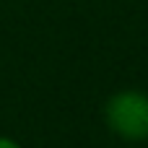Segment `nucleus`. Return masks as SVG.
<instances>
[{
	"mask_svg": "<svg viewBox=\"0 0 148 148\" xmlns=\"http://www.w3.org/2000/svg\"><path fill=\"white\" fill-rule=\"evenodd\" d=\"M0 148H21L16 140H10V138H0Z\"/></svg>",
	"mask_w": 148,
	"mask_h": 148,
	"instance_id": "2",
	"label": "nucleus"
},
{
	"mask_svg": "<svg viewBox=\"0 0 148 148\" xmlns=\"http://www.w3.org/2000/svg\"><path fill=\"white\" fill-rule=\"evenodd\" d=\"M104 120L125 140H148V94L133 88L114 94L104 107Z\"/></svg>",
	"mask_w": 148,
	"mask_h": 148,
	"instance_id": "1",
	"label": "nucleus"
}]
</instances>
